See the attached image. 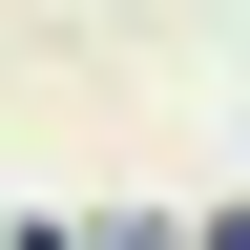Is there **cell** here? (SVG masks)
<instances>
[{"label":"cell","instance_id":"6da1fadb","mask_svg":"<svg viewBox=\"0 0 250 250\" xmlns=\"http://www.w3.org/2000/svg\"><path fill=\"white\" fill-rule=\"evenodd\" d=\"M229 104H250V83H229Z\"/></svg>","mask_w":250,"mask_h":250}]
</instances>
